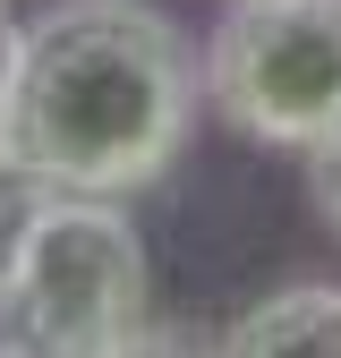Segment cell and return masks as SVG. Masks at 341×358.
Wrapping results in <instances>:
<instances>
[{
	"instance_id": "3957f363",
	"label": "cell",
	"mask_w": 341,
	"mask_h": 358,
	"mask_svg": "<svg viewBox=\"0 0 341 358\" xmlns=\"http://www.w3.org/2000/svg\"><path fill=\"white\" fill-rule=\"evenodd\" d=\"M205 52V103L247 145L316 154L341 128V0H222Z\"/></svg>"
},
{
	"instance_id": "277c9868",
	"label": "cell",
	"mask_w": 341,
	"mask_h": 358,
	"mask_svg": "<svg viewBox=\"0 0 341 358\" xmlns=\"http://www.w3.org/2000/svg\"><path fill=\"white\" fill-rule=\"evenodd\" d=\"M222 350L231 358H282V350H316V358H341V282H282L256 307L222 324Z\"/></svg>"
},
{
	"instance_id": "6da1fadb",
	"label": "cell",
	"mask_w": 341,
	"mask_h": 358,
	"mask_svg": "<svg viewBox=\"0 0 341 358\" xmlns=\"http://www.w3.org/2000/svg\"><path fill=\"white\" fill-rule=\"evenodd\" d=\"M205 111V52L154 0H52L26 17L0 103V154L34 188L137 196L188 154Z\"/></svg>"
},
{
	"instance_id": "52a82bcc",
	"label": "cell",
	"mask_w": 341,
	"mask_h": 358,
	"mask_svg": "<svg viewBox=\"0 0 341 358\" xmlns=\"http://www.w3.org/2000/svg\"><path fill=\"white\" fill-rule=\"evenodd\" d=\"M17 43H26V17L0 0V103H9V77H17Z\"/></svg>"
},
{
	"instance_id": "5b68a950",
	"label": "cell",
	"mask_w": 341,
	"mask_h": 358,
	"mask_svg": "<svg viewBox=\"0 0 341 358\" xmlns=\"http://www.w3.org/2000/svg\"><path fill=\"white\" fill-rule=\"evenodd\" d=\"M34 179L9 162V154H0V273H9V256H17V231H26V213H34Z\"/></svg>"
},
{
	"instance_id": "7a4b0ae2",
	"label": "cell",
	"mask_w": 341,
	"mask_h": 358,
	"mask_svg": "<svg viewBox=\"0 0 341 358\" xmlns=\"http://www.w3.org/2000/svg\"><path fill=\"white\" fill-rule=\"evenodd\" d=\"M154 248L119 196L43 188L0 273V350L34 358H128L154 350Z\"/></svg>"
},
{
	"instance_id": "8992f818",
	"label": "cell",
	"mask_w": 341,
	"mask_h": 358,
	"mask_svg": "<svg viewBox=\"0 0 341 358\" xmlns=\"http://www.w3.org/2000/svg\"><path fill=\"white\" fill-rule=\"evenodd\" d=\"M307 196H316V213H324V231L341 239V128L307 154Z\"/></svg>"
}]
</instances>
